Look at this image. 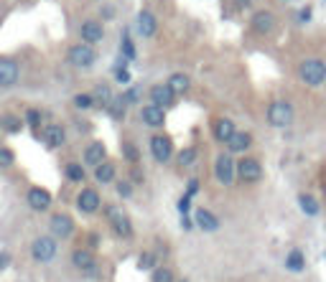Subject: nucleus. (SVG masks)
Here are the masks:
<instances>
[{
    "instance_id": "412c9836",
    "label": "nucleus",
    "mask_w": 326,
    "mask_h": 282,
    "mask_svg": "<svg viewBox=\"0 0 326 282\" xmlns=\"http://www.w3.org/2000/svg\"><path fill=\"white\" fill-rule=\"evenodd\" d=\"M64 140H67L64 127H59V125H49V127L44 130V143H46L49 148H61V145H64Z\"/></svg>"
},
{
    "instance_id": "4be33fe9",
    "label": "nucleus",
    "mask_w": 326,
    "mask_h": 282,
    "mask_svg": "<svg viewBox=\"0 0 326 282\" xmlns=\"http://www.w3.org/2000/svg\"><path fill=\"white\" fill-rule=\"evenodd\" d=\"M105 155H107L105 145H102V143H92V145L87 148V153H84V163L97 168V165H102V163H105Z\"/></svg>"
},
{
    "instance_id": "2eb2a0df",
    "label": "nucleus",
    "mask_w": 326,
    "mask_h": 282,
    "mask_svg": "<svg viewBox=\"0 0 326 282\" xmlns=\"http://www.w3.org/2000/svg\"><path fill=\"white\" fill-rule=\"evenodd\" d=\"M140 120L148 127H160L166 122V112H163V107H158V104H145L143 112H140Z\"/></svg>"
},
{
    "instance_id": "7ed1b4c3",
    "label": "nucleus",
    "mask_w": 326,
    "mask_h": 282,
    "mask_svg": "<svg viewBox=\"0 0 326 282\" xmlns=\"http://www.w3.org/2000/svg\"><path fill=\"white\" fill-rule=\"evenodd\" d=\"M56 239L54 236H39L34 244H31V254L36 262H51L56 257Z\"/></svg>"
},
{
    "instance_id": "473e14b6",
    "label": "nucleus",
    "mask_w": 326,
    "mask_h": 282,
    "mask_svg": "<svg viewBox=\"0 0 326 282\" xmlns=\"http://www.w3.org/2000/svg\"><path fill=\"white\" fill-rule=\"evenodd\" d=\"M194 160H197V148H186V150L179 155V163H181V165H191Z\"/></svg>"
},
{
    "instance_id": "4468645a",
    "label": "nucleus",
    "mask_w": 326,
    "mask_h": 282,
    "mask_svg": "<svg viewBox=\"0 0 326 282\" xmlns=\"http://www.w3.org/2000/svg\"><path fill=\"white\" fill-rule=\"evenodd\" d=\"M110 221H112V229H115L117 236H122V239H130L133 236V224H130V219L125 214L110 208Z\"/></svg>"
},
{
    "instance_id": "79ce46f5",
    "label": "nucleus",
    "mask_w": 326,
    "mask_h": 282,
    "mask_svg": "<svg viewBox=\"0 0 326 282\" xmlns=\"http://www.w3.org/2000/svg\"><path fill=\"white\" fill-rule=\"evenodd\" d=\"M8 264H11V254L8 252H0V272H3Z\"/></svg>"
},
{
    "instance_id": "49530a36",
    "label": "nucleus",
    "mask_w": 326,
    "mask_h": 282,
    "mask_svg": "<svg viewBox=\"0 0 326 282\" xmlns=\"http://www.w3.org/2000/svg\"><path fill=\"white\" fill-rule=\"evenodd\" d=\"M130 173H133V181H135V183H140V181H143V175H140V170H130Z\"/></svg>"
},
{
    "instance_id": "b1692460",
    "label": "nucleus",
    "mask_w": 326,
    "mask_h": 282,
    "mask_svg": "<svg viewBox=\"0 0 326 282\" xmlns=\"http://www.w3.org/2000/svg\"><path fill=\"white\" fill-rule=\"evenodd\" d=\"M166 84L171 87V92H174V94H184V92H189V87H191V79H189L186 74L176 72V74H171V77H169V82H166Z\"/></svg>"
},
{
    "instance_id": "c85d7f7f",
    "label": "nucleus",
    "mask_w": 326,
    "mask_h": 282,
    "mask_svg": "<svg viewBox=\"0 0 326 282\" xmlns=\"http://www.w3.org/2000/svg\"><path fill=\"white\" fill-rule=\"evenodd\" d=\"M64 173H67V178H69L72 183H79V181L84 178V168H82L79 163H69V165L64 168Z\"/></svg>"
},
{
    "instance_id": "a19ab883",
    "label": "nucleus",
    "mask_w": 326,
    "mask_h": 282,
    "mask_svg": "<svg viewBox=\"0 0 326 282\" xmlns=\"http://www.w3.org/2000/svg\"><path fill=\"white\" fill-rule=\"evenodd\" d=\"M130 191H133V188H130V183H127V181H120V183H117V193H120L122 198H127V196H133Z\"/></svg>"
},
{
    "instance_id": "c9c22d12",
    "label": "nucleus",
    "mask_w": 326,
    "mask_h": 282,
    "mask_svg": "<svg viewBox=\"0 0 326 282\" xmlns=\"http://www.w3.org/2000/svg\"><path fill=\"white\" fill-rule=\"evenodd\" d=\"M115 79H117L120 84H127V82H130V72H127L125 64H122V66H115Z\"/></svg>"
},
{
    "instance_id": "de8ad7c7",
    "label": "nucleus",
    "mask_w": 326,
    "mask_h": 282,
    "mask_svg": "<svg viewBox=\"0 0 326 282\" xmlns=\"http://www.w3.org/2000/svg\"><path fill=\"white\" fill-rule=\"evenodd\" d=\"M323 193H326V186H323Z\"/></svg>"
},
{
    "instance_id": "393cba45",
    "label": "nucleus",
    "mask_w": 326,
    "mask_h": 282,
    "mask_svg": "<svg viewBox=\"0 0 326 282\" xmlns=\"http://www.w3.org/2000/svg\"><path fill=\"white\" fill-rule=\"evenodd\" d=\"M94 178H97V183H112L115 181V165L105 160L102 165L94 168Z\"/></svg>"
},
{
    "instance_id": "20e7f679",
    "label": "nucleus",
    "mask_w": 326,
    "mask_h": 282,
    "mask_svg": "<svg viewBox=\"0 0 326 282\" xmlns=\"http://www.w3.org/2000/svg\"><path fill=\"white\" fill-rule=\"evenodd\" d=\"M94 59H97V54H94V49L89 44H77V46L69 49V61L77 69H89L94 64Z\"/></svg>"
},
{
    "instance_id": "aec40b11",
    "label": "nucleus",
    "mask_w": 326,
    "mask_h": 282,
    "mask_svg": "<svg viewBox=\"0 0 326 282\" xmlns=\"http://www.w3.org/2000/svg\"><path fill=\"white\" fill-rule=\"evenodd\" d=\"M155 28H158V23H155L153 13L150 11H140V16H138V31H140V36L150 39L155 33Z\"/></svg>"
},
{
    "instance_id": "9d476101",
    "label": "nucleus",
    "mask_w": 326,
    "mask_h": 282,
    "mask_svg": "<svg viewBox=\"0 0 326 282\" xmlns=\"http://www.w3.org/2000/svg\"><path fill=\"white\" fill-rule=\"evenodd\" d=\"M72 262H74V267H77V269L87 272V277H97V264H94L92 252H87V249H77V252L72 254Z\"/></svg>"
},
{
    "instance_id": "f03ea898",
    "label": "nucleus",
    "mask_w": 326,
    "mask_h": 282,
    "mask_svg": "<svg viewBox=\"0 0 326 282\" xmlns=\"http://www.w3.org/2000/svg\"><path fill=\"white\" fill-rule=\"evenodd\" d=\"M268 122L273 125V127H288L290 122H293V107L288 104V102H273L270 107H268Z\"/></svg>"
},
{
    "instance_id": "cd10ccee",
    "label": "nucleus",
    "mask_w": 326,
    "mask_h": 282,
    "mask_svg": "<svg viewBox=\"0 0 326 282\" xmlns=\"http://www.w3.org/2000/svg\"><path fill=\"white\" fill-rule=\"evenodd\" d=\"M285 267H288V269H293V272H301V269L306 267V259H303V252H298V249H293V252L288 254V259H285Z\"/></svg>"
},
{
    "instance_id": "1a4fd4ad",
    "label": "nucleus",
    "mask_w": 326,
    "mask_h": 282,
    "mask_svg": "<svg viewBox=\"0 0 326 282\" xmlns=\"http://www.w3.org/2000/svg\"><path fill=\"white\" fill-rule=\"evenodd\" d=\"M237 175H240L245 183H255V181H260V175H263V165H260L255 158H242V160L237 163Z\"/></svg>"
},
{
    "instance_id": "f257e3e1",
    "label": "nucleus",
    "mask_w": 326,
    "mask_h": 282,
    "mask_svg": "<svg viewBox=\"0 0 326 282\" xmlns=\"http://www.w3.org/2000/svg\"><path fill=\"white\" fill-rule=\"evenodd\" d=\"M298 77H301L303 84L318 87V84H323V79H326V64H323L321 59H306V61H301V66H298Z\"/></svg>"
},
{
    "instance_id": "a211bd4d",
    "label": "nucleus",
    "mask_w": 326,
    "mask_h": 282,
    "mask_svg": "<svg viewBox=\"0 0 326 282\" xmlns=\"http://www.w3.org/2000/svg\"><path fill=\"white\" fill-rule=\"evenodd\" d=\"M194 221H197V226L202 231H217L219 229V219L212 211H207V208H197L194 211Z\"/></svg>"
},
{
    "instance_id": "e433bc0d",
    "label": "nucleus",
    "mask_w": 326,
    "mask_h": 282,
    "mask_svg": "<svg viewBox=\"0 0 326 282\" xmlns=\"http://www.w3.org/2000/svg\"><path fill=\"white\" fill-rule=\"evenodd\" d=\"M122 153H125V158H127V160H133V163L140 158V153H138V148H135L133 143H125V145H122Z\"/></svg>"
},
{
    "instance_id": "0eeeda50",
    "label": "nucleus",
    "mask_w": 326,
    "mask_h": 282,
    "mask_svg": "<svg viewBox=\"0 0 326 282\" xmlns=\"http://www.w3.org/2000/svg\"><path fill=\"white\" fill-rule=\"evenodd\" d=\"M18 77H21V66L16 59H8V56L0 59V87H13Z\"/></svg>"
},
{
    "instance_id": "6ab92c4d",
    "label": "nucleus",
    "mask_w": 326,
    "mask_h": 282,
    "mask_svg": "<svg viewBox=\"0 0 326 282\" xmlns=\"http://www.w3.org/2000/svg\"><path fill=\"white\" fill-rule=\"evenodd\" d=\"M235 132H237V127H235V122H232V120L222 117V120H217V122H214V137H217L219 143H230Z\"/></svg>"
},
{
    "instance_id": "ea45409f",
    "label": "nucleus",
    "mask_w": 326,
    "mask_h": 282,
    "mask_svg": "<svg viewBox=\"0 0 326 282\" xmlns=\"http://www.w3.org/2000/svg\"><path fill=\"white\" fill-rule=\"evenodd\" d=\"M26 120H28V125H31V127H39V122H41V112H39V110H28Z\"/></svg>"
},
{
    "instance_id": "dca6fc26",
    "label": "nucleus",
    "mask_w": 326,
    "mask_h": 282,
    "mask_svg": "<svg viewBox=\"0 0 326 282\" xmlns=\"http://www.w3.org/2000/svg\"><path fill=\"white\" fill-rule=\"evenodd\" d=\"M28 206L34 208V211H46L49 206H51V193L46 191V188H31L28 191Z\"/></svg>"
},
{
    "instance_id": "5701e85b",
    "label": "nucleus",
    "mask_w": 326,
    "mask_h": 282,
    "mask_svg": "<svg viewBox=\"0 0 326 282\" xmlns=\"http://www.w3.org/2000/svg\"><path fill=\"white\" fill-rule=\"evenodd\" d=\"M250 145H252V137H250V132H242V130H237V132L232 135V140L227 143L230 153H245Z\"/></svg>"
},
{
    "instance_id": "ddd939ff",
    "label": "nucleus",
    "mask_w": 326,
    "mask_h": 282,
    "mask_svg": "<svg viewBox=\"0 0 326 282\" xmlns=\"http://www.w3.org/2000/svg\"><path fill=\"white\" fill-rule=\"evenodd\" d=\"M77 206L82 214H94L100 208V193L92 191V188H84L79 196H77Z\"/></svg>"
},
{
    "instance_id": "423d86ee",
    "label": "nucleus",
    "mask_w": 326,
    "mask_h": 282,
    "mask_svg": "<svg viewBox=\"0 0 326 282\" xmlns=\"http://www.w3.org/2000/svg\"><path fill=\"white\" fill-rule=\"evenodd\" d=\"M150 153H153V158H155L158 163L171 160V155H174V143H171V137H166V135L150 137Z\"/></svg>"
},
{
    "instance_id": "6e6552de",
    "label": "nucleus",
    "mask_w": 326,
    "mask_h": 282,
    "mask_svg": "<svg viewBox=\"0 0 326 282\" xmlns=\"http://www.w3.org/2000/svg\"><path fill=\"white\" fill-rule=\"evenodd\" d=\"M49 229H51V234H54V236H59V239H69V236L74 234V221H72V216H69V214H54V216H51V221H49Z\"/></svg>"
},
{
    "instance_id": "72a5a7b5",
    "label": "nucleus",
    "mask_w": 326,
    "mask_h": 282,
    "mask_svg": "<svg viewBox=\"0 0 326 282\" xmlns=\"http://www.w3.org/2000/svg\"><path fill=\"white\" fill-rule=\"evenodd\" d=\"M153 282H174V272L171 269H155L153 272Z\"/></svg>"
},
{
    "instance_id": "9b49d317",
    "label": "nucleus",
    "mask_w": 326,
    "mask_h": 282,
    "mask_svg": "<svg viewBox=\"0 0 326 282\" xmlns=\"http://www.w3.org/2000/svg\"><path fill=\"white\" fill-rule=\"evenodd\" d=\"M79 36H82V41L84 44H97V41H102L105 39V28H102V23H97V21H84L82 26H79Z\"/></svg>"
},
{
    "instance_id": "f8f14e48",
    "label": "nucleus",
    "mask_w": 326,
    "mask_h": 282,
    "mask_svg": "<svg viewBox=\"0 0 326 282\" xmlns=\"http://www.w3.org/2000/svg\"><path fill=\"white\" fill-rule=\"evenodd\" d=\"M174 92H171V87L169 84H155L153 89H150V104H158V107H171L174 104Z\"/></svg>"
},
{
    "instance_id": "f3484780",
    "label": "nucleus",
    "mask_w": 326,
    "mask_h": 282,
    "mask_svg": "<svg viewBox=\"0 0 326 282\" xmlns=\"http://www.w3.org/2000/svg\"><path fill=\"white\" fill-rule=\"evenodd\" d=\"M252 31H257V33H270V31H275V16L273 13H268V11H260V13H255L252 16Z\"/></svg>"
},
{
    "instance_id": "f704fd0d",
    "label": "nucleus",
    "mask_w": 326,
    "mask_h": 282,
    "mask_svg": "<svg viewBox=\"0 0 326 282\" xmlns=\"http://www.w3.org/2000/svg\"><path fill=\"white\" fill-rule=\"evenodd\" d=\"M92 102H94V97H92V94H77V97H74V104H77L79 110L92 107Z\"/></svg>"
},
{
    "instance_id": "37998d69",
    "label": "nucleus",
    "mask_w": 326,
    "mask_h": 282,
    "mask_svg": "<svg viewBox=\"0 0 326 282\" xmlns=\"http://www.w3.org/2000/svg\"><path fill=\"white\" fill-rule=\"evenodd\" d=\"M138 92H140V89H135V87H133V89H127V94H125V99H127V104H130V102H138V97H140Z\"/></svg>"
},
{
    "instance_id": "39448f33",
    "label": "nucleus",
    "mask_w": 326,
    "mask_h": 282,
    "mask_svg": "<svg viewBox=\"0 0 326 282\" xmlns=\"http://www.w3.org/2000/svg\"><path fill=\"white\" fill-rule=\"evenodd\" d=\"M214 173H217V181H219V183H224V186H230V183L235 181V175H237V165H235V160H232V155H230V153H222V155L217 158V163H214Z\"/></svg>"
},
{
    "instance_id": "a18cd8bd",
    "label": "nucleus",
    "mask_w": 326,
    "mask_h": 282,
    "mask_svg": "<svg viewBox=\"0 0 326 282\" xmlns=\"http://www.w3.org/2000/svg\"><path fill=\"white\" fill-rule=\"evenodd\" d=\"M189 201H191L189 196H184V198L179 201V208H181V214H186V211H189Z\"/></svg>"
},
{
    "instance_id": "58836bf2",
    "label": "nucleus",
    "mask_w": 326,
    "mask_h": 282,
    "mask_svg": "<svg viewBox=\"0 0 326 282\" xmlns=\"http://www.w3.org/2000/svg\"><path fill=\"white\" fill-rule=\"evenodd\" d=\"M0 125H3V127H6L8 132H18V130H21V122H18L16 117H6V120L0 122Z\"/></svg>"
},
{
    "instance_id": "4c0bfd02",
    "label": "nucleus",
    "mask_w": 326,
    "mask_h": 282,
    "mask_svg": "<svg viewBox=\"0 0 326 282\" xmlns=\"http://www.w3.org/2000/svg\"><path fill=\"white\" fill-rule=\"evenodd\" d=\"M153 264H155V254H150V252H145V254L138 259V267H140V269H150Z\"/></svg>"
},
{
    "instance_id": "c756f323",
    "label": "nucleus",
    "mask_w": 326,
    "mask_h": 282,
    "mask_svg": "<svg viewBox=\"0 0 326 282\" xmlns=\"http://www.w3.org/2000/svg\"><path fill=\"white\" fill-rule=\"evenodd\" d=\"M94 97H97V102H100V104H105V107L115 99V97H112V92H110V87H105V84H100V87L94 89Z\"/></svg>"
},
{
    "instance_id": "2f4dec72",
    "label": "nucleus",
    "mask_w": 326,
    "mask_h": 282,
    "mask_svg": "<svg viewBox=\"0 0 326 282\" xmlns=\"http://www.w3.org/2000/svg\"><path fill=\"white\" fill-rule=\"evenodd\" d=\"M120 49H122V54H125L127 59H135V46H133V41H130V36H127V33L122 36V41H120Z\"/></svg>"
},
{
    "instance_id": "bb28decb",
    "label": "nucleus",
    "mask_w": 326,
    "mask_h": 282,
    "mask_svg": "<svg viewBox=\"0 0 326 282\" xmlns=\"http://www.w3.org/2000/svg\"><path fill=\"white\" fill-rule=\"evenodd\" d=\"M125 107H127V99H122V97H115V99L107 104V112H110V117H115V120H122V117H125Z\"/></svg>"
},
{
    "instance_id": "c03bdc74",
    "label": "nucleus",
    "mask_w": 326,
    "mask_h": 282,
    "mask_svg": "<svg viewBox=\"0 0 326 282\" xmlns=\"http://www.w3.org/2000/svg\"><path fill=\"white\" fill-rule=\"evenodd\" d=\"M197 191H199V181H189V191H186V196H189V198H194V196H197Z\"/></svg>"
},
{
    "instance_id": "a878e982",
    "label": "nucleus",
    "mask_w": 326,
    "mask_h": 282,
    "mask_svg": "<svg viewBox=\"0 0 326 282\" xmlns=\"http://www.w3.org/2000/svg\"><path fill=\"white\" fill-rule=\"evenodd\" d=\"M298 206L303 208L306 216H316V214H318V201H316L311 193H301V196H298Z\"/></svg>"
},
{
    "instance_id": "7c9ffc66",
    "label": "nucleus",
    "mask_w": 326,
    "mask_h": 282,
    "mask_svg": "<svg viewBox=\"0 0 326 282\" xmlns=\"http://www.w3.org/2000/svg\"><path fill=\"white\" fill-rule=\"evenodd\" d=\"M13 160H16V155L11 148H0V168H11Z\"/></svg>"
}]
</instances>
